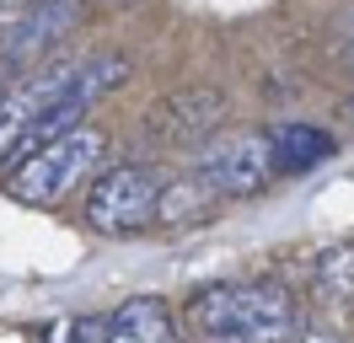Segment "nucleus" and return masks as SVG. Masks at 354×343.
I'll list each match as a JSON object with an SVG mask.
<instances>
[{
	"mask_svg": "<svg viewBox=\"0 0 354 343\" xmlns=\"http://www.w3.org/2000/svg\"><path fill=\"white\" fill-rule=\"evenodd\" d=\"M188 322L204 343H285L295 327V306L274 284H209L188 300Z\"/></svg>",
	"mask_w": 354,
	"mask_h": 343,
	"instance_id": "f257e3e1",
	"label": "nucleus"
},
{
	"mask_svg": "<svg viewBox=\"0 0 354 343\" xmlns=\"http://www.w3.org/2000/svg\"><path fill=\"white\" fill-rule=\"evenodd\" d=\"M102 161H108V134L91 124H75V129L27 150L22 161L6 172V193L17 204H32V210H54L81 183H91L102 172Z\"/></svg>",
	"mask_w": 354,
	"mask_h": 343,
	"instance_id": "f03ea898",
	"label": "nucleus"
},
{
	"mask_svg": "<svg viewBox=\"0 0 354 343\" xmlns=\"http://www.w3.org/2000/svg\"><path fill=\"white\" fill-rule=\"evenodd\" d=\"M161 188H167V177L156 167L118 161V167H102L91 177L81 214H86L91 231H102V236H134V231H145V225H156Z\"/></svg>",
	"mask_w": 354,
	"mask_h": 343,
	"instance_id": "7ed1b4c3",
	"label": "nucleus"
},
{
	"mask_svg": "<svg viewBox=\"0 0 354 343\" xmlns=\"http://www.w3.org/2000/svg\"><path fill=\"white\" fill-rule=\"evenodd\" d=\"M188 177L199 183L209 198H247L274 183V161H268L263 134H215L204 140Z\"/></svg>",
	"mask_w": 354,
	"mask_h": 343,
	"instance_id": "20e7f679",
	"label": "nucleus"
},
{
	"mask_svg": "<svg viewBox=\"0 0 354 343\" xmlns=\"http://www.w3.org/2000/svg\"><path fill=\"white\" fill-rule=\"evenodd\" d=\"M75 27H81V0H27L22 17L6 27L0 70H38V59L54 54Z\"/></svg>",
	"mask_w": 354,
	"mask_h": 343,
	"instance_id": "39448f33",
	"label": "nucleus"
},
{
	"mask_svg": "<svg viewBox=\"0 0 354 343\" xmlns=\"http://www.w3.org/2000/svg\"><path fill=\"white\" fill-rule=\"evenodd\" d=\"M221 118H225V97L215 86H183L151 107L145 140L151 145H204V140H215Z\"/></svg>",
	"mask_w": 354,
	"mask_h": 343,
	"instance_id": "423d86ee",
	"label": "nucleus"
},
{
	"mask_svg": "<svg viewBox=\"0 0 354 343\" xmlns=\"http://www.w3.org/2000/svg\"><path fill=\"white\" fill-rule=\"evenodd\" d=\"M102 343H177V322H172V311H167V300L134 295L108 317Z\"/></svg>",
	"mask_w": 354,
	"mask_h": 343,
	"instance_id": "0eeeda50",
	"label": "nucleus"
},
{
	"mask_svg": "<svg viewBox=\"0 0 354 343\" xmlns=\"http://www.w3.org/2000/svg\"><path fill=\"white\" fill-rule=\"evenodd\" d=\"M263 140H268L274 177H285V172H306V167H317V161L333 150V140L322 134V129H311V124H279L274 134H263Z\"/></svg>",
	"mask_w": 354,
	"mask_h": 343,
	"instance_id": "6e6552de",
	"label": "nucleus"
},
{
	"mask_svg": "<svg viewBox=\"0 0 354 343\" xmlns=\"http://www.w3.org/2000/svg\"><path fill=\"white\" fill-rule=\"evenodd\" d=\"M311 300L317 311H349L354 306V247H328L311 268Z\"/></svg>",
	"mask_w": 354,
	"mask_h": 343,
	"instance_id": "1a4fd4ad",
	"label": "nucleus"
},
{
	"mask_svg": "<svg viewBox=\"0 0 354 343\" xmlns=\"http://www.w3.org/2000/svg\"><path fill=\"white\" fill-rule=\"evenodd\" d=\"M102 333H108V317H81V322H70V343H102Z\"/></svg>",
	"mask_w": 354,
	"mask_h": 343,
	"instance_id": "9d476101",
	"label": "nucleus"
},
{
	"mask_svg": "<svg viewBox=\"0 0 354 343\" xmlns=\"http://www.w3.org/2000/svg\"><path fill=\"white\" fill-rule=\"evenodd\" d=\"M306 343H344V338H333V333H306Z\"/></svg>",
	"mask_w": 354,
	"mask_h": 343,
	"instance_id": "9b49d317",
	"label": "nucleus"
},
{
	"mask_svg": "<svg viewBox=\"0 0 354 343\" xmlns=\"http://www.w3.org/2000/svg\"><path fill=\"white\" fill-rule=\"evenodd\" d=\"M17 6H27V0H0V11H17Z\"/></svg>",
	"mask_w": 354,
	"mask_h": 343,
	"instance_id": "f8f14e48",
	"label": "nucleus"
},
{
	"mask_svg": "<svg viewBox=\"0 0 354 343\" xmlns=\"http://www.w3.org/2000/svg\"><path fill=\"white\" fill-rule=\"evenodd\" d=\"M349 27H354V21H349Z\"/></svg>",
	"mask_w": 354,
	"mask_h": 343,
	"instance_id": "ddd939ff",
	"label": "nucleus"
}]
</instances>
